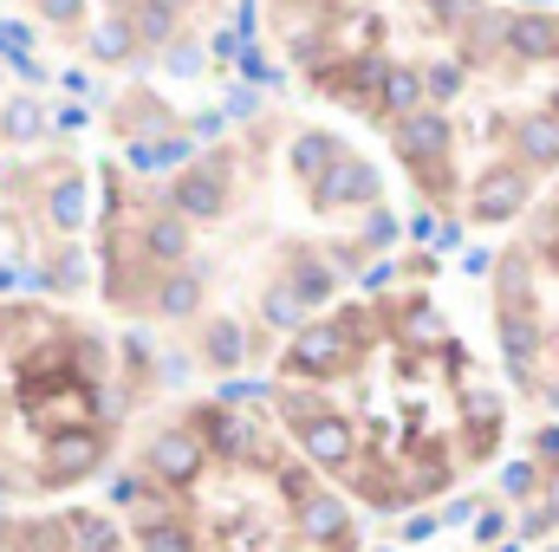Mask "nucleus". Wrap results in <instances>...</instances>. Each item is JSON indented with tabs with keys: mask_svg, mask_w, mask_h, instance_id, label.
<instances>
[{
	"mask_svg": "<svg viewBox=\"0 0 559 552\" xmlns=\"http://www.w3.org/2000/svg\"><path fill=\"white\" fill-rule=\"evenodd\" d=\"M352 325H306L299 338H293V351H286V364L299 371V377H332V371H345L352 364Z\"/></svg>",
	"mask_w": 559,
	"mask_h": 552,
	"instance_id": "obj_1",
	"label": "nucleus"
},
{
	"mask_svg": "<svg viewBox=\"0 0 559 552\" xmlns=\"http://www.w3.org/2000/svg\"><path fill=\"white\" fill-rule=\"evenodd\" d=\"M169 208H176V215H189V221H215V215H228V176H222L215 163H202V169L176 176Z\"/></svg>",
	"mask_w": 559,
	"mask_h": 552,
	"instance_id": "obj_2",
	"label": "nucleus"
},
{
	"mask_svg": "<svg viewBox=\"0 0 559 552\" xmlns=\"http://www.w3.org/2000/svg\"><path fill=\"white\" fill-rule=\"evenodd\" d=\"M371 195H378V169H371L365 156H338L332 176L312 189L319 208H352V202H371Z\"/></svg>",
	"mask_w": 559,
	"mask_h": 552,
	"instance_id": "obj_3",
	"label": "nucleus"
},
{
	"mask_svg": "<svg viewBox=\"0 0 559 552\" xmlns=\"http://www.w3.org/2000/svg\"><path fill=\"white\" fill-rule=\"evenodd\" d=\"M105 461V442L92 435V429H66V435H52V448H46V475L52 481H79V475H92Z\"/></svg>",
	"mask_w": 559,
	"mask_h": 552,
	"instance_id": "obj_4",
	"label": "nucleus"
},
{
	"mask_svg": "<svg viewBox=\"0 0 559 552\" xmlns=\"http://www.w3.org/2000/svg\"><path fill=\"white\" fill-rule=\"evenodd\" d=\"M521 208H527V176H521V169H488L481 189H475V215H481V221H508V215H521Z\"/></svg>",
	"mask_w": 559,
	"mask_h": 552,
	"instance_id": "obj_5",
	"label": "nucleus"
},
{
	"mask_svg": "<svg viewBox=\"0 0 559 552\" xmlns=\"http://www.w3.org/2000/svg\"><path fill=\"white\" fill-rule=\"evenodd\" d=\"M397 149L417 163V169H442V149H449V124L436 111H417V118H397Z\"/></svg>",
	"mask_w": 559,
	"mask_h": 552,
	"instance_id": "obj_6",
	"label": "nucleus"
},
{
	"mask_svg": "<svg viewBox=\"0 0 559 552\" xmlns=\"http://www.w3.org/2000/svg\"><path fill=\"white\" fill-rule=\"evenodd\" d=\"M299 435H306V455H312L319 468H345V461H352V422H345V416H332V410L312 416Z\"/></svg>",
	"mask_w": 559,
	"mask_h": 552,
	"instance_id": "obj_7",
	"label": "nucleus"
},
{
	"mask_svg": "<svg viewBox=\"0 0 559 552\" xmlns=\"http://www.w3.org/2000/svg\"><path fill=\"white\" fill-rule=\"evenodd\" d=\"M150 468H156L163 481H195V468H202V442L182 435V429H169V435L150 442Z\"/></svg>",
	"mask_w": 559,
	"mask_h": 552,
	"instance_id": "obj_8",
	"label": "nucleus"
},
{
	"mask_svg": "<svg viewBox=\"0 0 559 552\" xmlns=\"http://www.w3.org/2000/svg\"><path fill=\"white\" fill-rule=\"evenodd\" d=\"M501 345H508L514 377H534V345H540V332H534V312H527V305H508V312H501Z\"/></svg>",
	"mask_w": 559,
	"mask_h": 552,
	"instance_id": "obj_9",
	"label": "nucleus"
},
{
	"mask_svg": "<svg viewBox=\"0 0 559 552\" xmlns=\"http://www.w3.org/2000/svg\"><path fill=\"white\" fill-rule=\"evenodd\" d=\"M508 46L521 59H559V26L547 13H521V20H508Z\"/></svg>",
	"mask_w": 559,
	"mask_h": 552,
	"instance_id": "obj_10",
	"label": "nucleus"
},
{
	"mask_svg": "<svg viewBox=\"0 0 559 552\" xmlns=\"http://www.w3.org/2000/svg\"><path fill=\"white\" fill-rule=\"evenodd\" d=\"M338 156H345V149L325 137V131H306V137L293 143V169H299V176H306L312 189H319V182L332 176V163H338Z\"/></svg>",
	"mask_w": 559,
	"mask_h": 552,
	"instance_id": "obj_11",
	"label": "nucleus"
},
{
	"mask_svg": "<svg viewBox=\"0 0 559 552\" xmlns=\"http://www.w3.org/2000/svg\"><path fill=\"white\" fill-rule=\"evenodd\" d=\"M423 85H429L423 72H411V65H391V72H384V85H378V98H384V105H391L397 118H417Z\"/></svg>",
	"mask_w": 559,
	"mask_h": 552,
	"instance_id": "obj_12",
	"label": "nucleus"
},
{
	"mask_svg": "<svg viewBox=\"0 0 559 552\" xmlns=\"http://www.w3.org/2000/svg\"><path fill=\"white\" fill-rule=\"evenodd\" d=\"M299 527H306L312 540H345V507H338L332 494H306V501H299Z\"/></svg>",
	"mask_w": 559,
	"mask_h": 552,
	"instance_id": "obj_13",
	"label": "nucleus"
},
{
	"mask_svg": "<svg viewBox=\"0 0 559 552\" xmlns=\"http://www.w3.org/2000/svg\"><path fill=\"white\" fill-rule=\"evenodd\" d=\"M195 305H202V279L195 274H169L156 286V312H163V319H189Z\"/></svg>",
	"mask_w": 559,
	"mask_h": 552,
	"instance_id": "obj_14",
	"label": "nucleus"
},
{
	"mask_svg": "<svg viewBox=\"0 0 559 552\" xmlns=\"http://www.w3.org/2000/svg\"><path fill=\"white\" fill-rule=\"evenodd\" d=\"M143 248H150V261H182V254H189V228H182V215H163V221H150Z\"/></svg>",
	"mask_w": 559,
	"mask_h": 552,
	"instance_id": "obj_15",
	"label": "nucleus"
},
{
	"mask_svg": "<svg viewBox=\"0 0 559 552\" xmlns=\"http://www.w3.org/2000/svg\"><path fill=\"white\" fill-rule=\"evenodd\" d=\"M521 156H527V163H540V169L559 163V124H554V118H527V124H521Z\"/></svg>",
	"mask_w": 559,
	"mask_h": 552,
	"instance_id": "obj_16",
	"label": "nucleus"
},
{
	"mask_svg": "<svg viewBox=\"0 0 559 552\" xmlns=\"http://www.w3.org/2000/svg\"><path fill=\"white\" fill-rule=\"evenodd\" d=\"M46 215H52L59 228H79V215H85V182H79V176L52 182V202H46Z\"/></svg>",
	"mask_w": 559,
	"mask_h": 552,
	"instance_id": "obj_17",
	"label": "nucleus"
},
{
	"mask_svg": "<svg viewBox=\"0 0 559 552\" xmlns=\"http://www.w3.org/2000/svg\"><path fill=\"white\" fill-rule=\"evenodd\" d=\"M66 540H79L85 552H111L118 533H111V520H105V514H72V520H66Z\"/></svg>",
	"mask_w": 559,
	"mask_h": 552,
	"instance_id": "obj_18",
	"label": "nucleus"
},
{
	"mask_svg": "<svg viewBox=\"0 0 559 552\" xmlns=\"http://www.w3.org/2000/svg\"><path fill=\"white\" fill-rule=\"evenodd\" d=\"M209 364H222V371L241 364V325H228V319L209 325Z\"/></svg>",
	"mask_w": 559,
	"mask_h": 552,
	"instance_id": "obj_19",
	"label": "nucleus"
},
{
	"mask_svg": "<svg viewBox=\"0 0 559 552\" xmlns=\"http://www.w3.org/2000/svg\"><path fill=\"white\" fill-rule=\"evenodd\" d=\"M202 416H209V435H215L222 455H241L248 448V422L241 416H228V410H202Z\"/></svg>",
	"mask_w": 559,
	"mask_h": 552,
	"instance_id": "obj_20",
	"label": "nucleus"
},
{
	"mask_svg": "<svg viewBox=\"0 0 559 552\" xmlns=\"http://www.w3.org/2000/svg\"><path fill=\"white\" fill-rule=\"evenodd\" d=\"M176 156H189V143L176 137H143L138 149H131V163H138V169H169V163H176Z\"/></svg>",
	"mask_w": 559,
	"mask_h": 552,
	"instance_id": "obj_21",
	"label": "nucleus"
},
{
	"mask_svg": "<svg viewBox=\"0 0 559 552\" xmlns=\"http://www.w3.org/2000/svg\"><path fill=\"white\" fill-rule=\"evenodd\" d=\"M404 338H411V345H436V338H442V319H436L429 305H404Z\"/></svg>",
	"mask_w": 559,
	"mask_h": 552,
	"instance_id": "obj_22",
	"label": "nucleus"
},
{
	"mask_svg": "<svg viewBox=\"0 0 559 552\" xmlns=\"http://www.w3.org/2000/svg\"><path fill=\"white\" fill-rule=\"evenodd\" d=\"M286 286H293L299 299H325V292H332V279L319 274L312 261H293V274H286Z\"/></svg>",
	"mask_w": 559,
	"mask_h": 552,
	"instance_id": "obj_23",
	"label": "nucleus"
},
{
	"mask_svg": "<svg viewBox=\"0 0 559 552\" xmlns=\"http://www.w3.org/2000/svg\"><path fill=\"white\" fill-rule=\"evenodd\" d=\"M143 552H195V547H189V533H182V527L156 520V527H143Z\"/></svg>",
	"mask_w": 559,
	"mask_h": 552,
	"instance_id": "obj_24",
	"label": "nucleus"
},
{
	"mask_svg": "<svg viewBox=\"0 0 559 552\" xmlns=\"http://www.w3.org/2000/svg\"><path fill=\"white\" fill-rule=\"evenodd\" d=\"M98 59H131V26L124 20H105L98 26Z\"/></svg>",
	"mask_w": 559,
	"mask_h": 552,
	"instance_id": "obj_25",
	"label": "nucleus"
},
{
	"mask_svg": "<svg viewBox=\"0 0 559 552\" xmlns=\"http://www.w3.org/2000/svg\"><path fill=\"white\" fill-rule=\"evenodd\" d=\"M299 305H306V299H299L293 286H274V292H267V319H274V325H299Z\"/></svg>",
	"mask_w": 559,
	"mask_h": 552,
	"instance_id": "obj_26",
	"label": "nucleus"
},
{
	"mask_svg": "<svg viewBox=\"0 0 559 552\" xmlns=\"http://www.w3.org/2000/svg\"><path fill=\"white\" fill-rule=\"evenodd\" d=\"M423 79H429V92H436V98H455V92H462V65H429Z\"/></svg>",
	"mask_w": 559,
	"mask_h": 552,
	"instance_id": "obj_27",
	"label": "nucleus"
},
{
	"mask_svg": "<svg viewBox=\"0 0 559 552\" xmlns=\"http://www.w3.org/2000/svg\"><path fill=\"white\" fill-rule=\"evenodd\" d=\"M0 52H7L20 72H33V59H26V33H20V26H7V20H0Z\"/></svg>",
	"mask_w": 559,
	"mask_h": 552,
	"instance_id": "obj_28",
	"label": "nucleus"
},
{
	"mask_svg": "<svg viewBox=\"0 0 559 552\" xmlns=\"http://www.w3.org/2000/svg\"><path fill=\"white\" fill-rule=\"evenodd\" d=\"M33 131H39V111L33 105H13L7 111V137H33Z\"/></svg>",
	"mask_w": 559,
	"mask_h": 552,
	"instance_id": "obj_29",
	"label": "nucleus"
},
{
	"mask_svg": "<svg viewBox=\"0 0 559 552\" xmlns=\"http://www.w3.org/2000/svg\"><path fill=\"white\" fill-rule=\"evenodd\" d=\"M475 13V0H436V20L442 26H455V20H468Z\"/></svg>",
	"mask_w": 559,
	"mask_h": 552,
	"instance_id": "obj_30",
	"label": "nucleus"
},
{
	"mask_svg": "<svg viewBox=\"0 0 559 552\" xmlns=\"http://www.w3.org/2000/svg\"><path fill=\"white\" fill-rule=\"evenodd\" d=\"M195 65H202V59H195V52H189V46H176V52H169V72H176V79H189V72H195Z\"/></svg>",
	"mask_w": 559,
	"mask_h": 552,
	"instance_id": "obj_31",
	"label": "nucleus"
},
{
	"mask_svg": "<svg viewBox=\"0 0 559 552\" xmlns=\"http://www.w3.org/2000/svg\"><path fill=\"white\" fill-rule=\"evenodd\" d=\"M527 488H534V468H527V461H514V468H508V494H527Z\"/></svg>",
	"mask_w": 559,
	"mask_h": 552,
	"instance_id": "obj_32",
	"label": "nucleus"
},
{
	"mask_svg": "<svg viewBox=\"0 0 559 552\" xmlns=\"http://www.w3.org/2000/svg\"><path fill=\"white\" fill-rule=\"evenodd\" d=\"M59 286H79V254H59V267H52Z\"/></svg>",
	"mask_w": 559,
	"mask_h": 552,
	"instance_id": "obj_33",
	"label": "nucleus"
},
{
	"mask_svg": "<svg viewBox=\"0 0 559 552\" xmlns=\"http://www.w3.org/2000/svg\"><path fill=\"white\" fill-rule=\"evenodd\" d=\"M85 0H46V20H79Z\"/></svg>",
	"mask_w": 559,
	"mask_h": 552,
	"instance_id": "obj_34",
	"label": "nucleus"
},
{
	"mask_svg": "<svg viewBox=\"0 0 559 552\" xmlns=\"http://www.w3.org/2000/svg\"><path fill=\"white\" fill-rule=\"evenodd\" d=\"M554 514H559V475H554Z\"/></svg>",
	"mask_w": 559,
	"mask_h": 552,
	"instance_id": "obj_35",
	"label": "nucleus"
}]
</instances>
